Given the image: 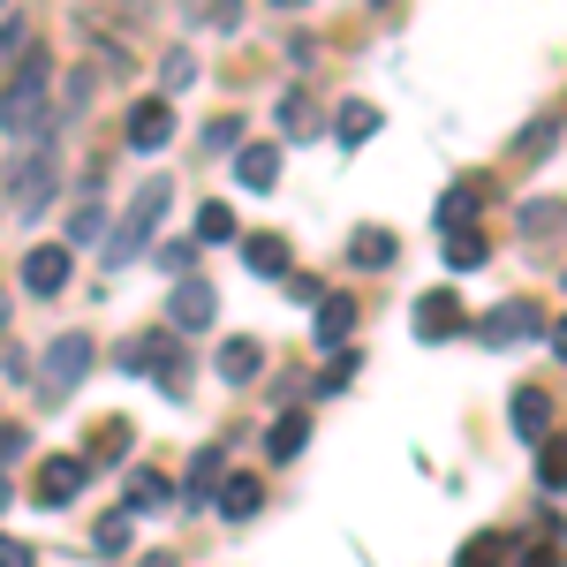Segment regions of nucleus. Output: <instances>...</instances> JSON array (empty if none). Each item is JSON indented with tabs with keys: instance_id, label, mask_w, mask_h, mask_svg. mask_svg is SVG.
I'll list each match as a JSON object with an SVG mask.
<instances>
[{
	"instance_id": "1",
	"label": "nucleus",
	"mask_w": 567,
	"mask_h": 567,
	"mask_svg": "<svg viewBox=\"0 0 567 567\" xmlns=\"http://www.w3.org/2000/svg\"><path fill=\"white\" fill-rule=\"evenodd\" d=\"M45 122H53V53L31 45V53H23V69L0 84V130L23 136V144H39Z\"/></svg>"
},
{
	"instance_id": "22",
	"label": "nucleus",
	"mask_w": 567,
	"mask_h": 567,
	"mask_svg": "<svg viewBox=\"0 0 567 567\" xmlns=\"http://www.w3.org/2000/svg\"><path fill=\"white\" fill-rule=\"evenodd\" d=\"M303 439H310L303 416H280V424L265 432V454H272V462H296V454H303Z\"/></svg>"
},
{
	"instance_id": "6",
	"label": "nucleus",
	"mask_w": 567,
	"mask_h": 567,
	"mask_svg": "<svg viewBox=\"0 0 567 567\" xmlns=\"http://www.w3.org/2000/svg\"><path fill=\"white\" fill-rule=\"evenodd\" d=\"M122 363H130V371H152L167 393H182V341H167V326H159V333H144V341H130Z\"/></svg>"
},
{
	"instance_id": "32",
	"label": "nucleus",
	"mask_w": 567,
	"mask_h": 567,
	"mask_svg": "<svg viewBox=\"0 0 567 567\" xmlns=\"http://www.w3.org/2000/svg\"><path fill=\"white\" fill-rule=\"evenodd\" d=\"M280 130H288V136H310V99H288V106H280Z\"/></svg>"
},
{
	"instance_id": "35",
	"label": "nucleus",
	"mask_w": 567,
	"mask_h": 567,
	"mask_svg": "<svg viewBox=\"0 0 567 567\" xmlns=\"http://www.w3.org/2000/svg\"><path fill=\"white\" fill-rule=\"evenodd\" d=\"M189 258H197V250H189V243H167V250H159V265H167V272H175V280H189Z\"/></svg>"
},
{
	"instance_id": "27",
	"label": "nucleus",
	"mask_w": 567,
	"mask_h": 567,
	"mask_svg": "<svg viewBox=\"0 0 567 567\" xmlns=\"http://www.w3.org/2000/svg\"><path fill=\"white\" fill-rule=\"evenodd\" d=\"M333 130H341V144H363V136H379V106H363V99H355V106H341V122H333Z\"/></svg>"
},
{
	"instance_id": "18",
	"label": "nucleus",
	"mask_w": 567,
	"mask_h": 567,
	"mask_svg": "<svg viewBox=\"0 0 567 567\" xmlns=\"http://www.w3.org/2000/svg\"><path fill=\"white\" fill-rule=\"evenodd\" d=\"M213 507L227 515V523H250V515L265 507V484H258V477H227V484H219V499H213Z\"/></svg>"
},
{
	"instance_id": "11",
	"label": "nucleus",
	"mask_w": 567,
	"mask_h": 567,
	"mask_svg": "<svg viewBox=\"0 0 567 567\" xmlns=\"http://www.w3.org/2000/svg\"><path fill=\"white\" fill-rule=\"evenodd\" d=\"M462 326H470V318H462V303H454L446 288H432V296L416 303V333H424V341H454Z\"/></svg>"
},
{
	"instance_id": "42",
	"label": "nucleus",
	"mask_w": 567,
	"mask_h": 567,
	"mask_svg": "<svg viewBox=\"0 0 567 567\" xmlns=\"http://www.w3.org/2000/svg\"><path fill=\"white\" fill-rule=\"evenodd\" d=\"M553 355L567 363V318H553Z\"/></svg>"
},
{
	"instance_id": "12",
	"label": "nucleus",
	"mask_w": 567,
	"mask_h": 567,
	"mask_svg": "<svg viewBox=\"0 0 567 567\" xmlns=\"http://www.w3.org/2000/svg\"><path fill=\"white\" fill-rule=\"evenodd\" d=\"M484 197H492V175H470V182H454V189H446V205H439V227L454 235L462 219H477V213H484Z\"/></svg>"
},
{
	"instance_id": "37",
	"label": "nucleus",
	"mask_w": 567,
	"mask_h": 567,
	"mask_svg": "<svg viewBox=\"0 0 567 567\" xmlns=\"http://www.w3.org/2000/svg\"><path fill=\"white\" fill-rule=\"evenodd\" d=\"M122 545H130V523H122V515H114V523H99V553H122Z\"/></svg>"
},
{
	"instance_id": "38",
	"label": "nucleus",
	"mask_w": 567,
	"mask_h": 567,
	"mask_svg": "<svg viewBox=\"0 0 567 567\" xmlns=\"http://www.w3.org/2000/svg\"><path fill=\"white\" fill-rule=\"evenodd\" d=\"M0 567H39V560H31V545H23V537H0Z\"/></svg>"
},
{
	"instance_id": "10",
	"label": "nucleus",
	"mask_w": 567,
	"mask_h": 567,
	"mask_svg": "<svg viewBox=\"0 0 567 567\" xmlns=\"http://www.w3.org/2000/svg\"><path fill=\"white\" fill-rule=\"evenodd\" d=\"M23 288H31V296H61V288H69V250H61V243H39V250L23 258Z\"/></svg>"
},
{
	"instance_id": "26",
	"label": "nucleus",
	"mask_w": 567,
	"mask_h": 567,
	"mask_svg": "<svg viewBox=\"0 0 567 567\" xmlns=\"http://www.w3.org/2000/svg\"><path fill=\"white\" fill-rule=\"evenodd\" d=\"M446 265H454V272H477V265H484V235H477V227H470V235H462V227L446 235Z\"/></svg>"
},
{
	"instance_id": "17",
	"label": "nucleus",
	"mask_w": 567,
	"mask_h": 567,
	"mask_svg": "<svg viewBox=\"0 0 567 567\" xmlns=\"http://www.w3.org/2000/svg\"><path fill=\"white\" fill-rule=\"evenodd\" d=\"M175 492H182V484L167 477V470H136V477H130V515H159Z\"/></svg>"
},
{
	"instance_id": "29",
	"label": "nucleus",
	"mask_w": 567,
	"mask_h": 567,
	"mask_svg": "<svg viewBox=\"0 0 567 567\" xmlns=\"http://www.w3.org/2000/svg\"><path fill=\"white\" fill-rule=\"evenodd\" d=\"M235 16H243V0H197V23H213V31H235Z\"/></svg>"
},
{
	"instance_id": "15",
	"label": "nucleus",
	"mask_w": 567,
	"mask_h": 567,
	"mask_svg": "<svg viewBox=\"0 0 567 567\" xmlns=\"http://www.w3.org/2000/svg\"><path fill=\"white\" fill-rule=\"evenodd\" d=\"M310 333H318V349H349V333H355V303H349V296H326Z\"/></svg>"
},
{
	"instance_id": "9",
	"label": "nucleus",
	"mask_w": 567,
	"mask_h": 567,
	"mask_svg": "<svg viewBox=\"0 0 567 567\" xmlns=\"http://www.w3.org/2000/svg\"><path fill=\"white\" fill-rule=\"evenodd\" d=\"M167 136H175V106H167V99H136L130 106V144L136 152H159Z\"/></svg>"
},
{
	"instance_id": "14",
	"label": "nucleus",
	"mask_w": 567,
	"mask_h": 567,
	"mask_svg": "<svg viewBox=\"0 0 567 567\" xmlns=\"http://www.w3.org/2000/svg\"><path fill=\"white\" fill-rule=\"evenodd\" d=\"M219 470H227V454H219V446H197V462H189V477H182V492H189V499H197V507H213L219 499Z\"/></svg>"
},
{
	"instance_id": "40",
	"label": "nucleus",
	"mask_w": 567,
	"mask_h": 567,
	"mask_svg": "<svg viewBox=\"0 0 567 567\" xmlns=\"http://www.w3.org/2000/svg\"><path fill=\"white\" fill-rule=\"evenodd\" d=\"M16 454H23V432H16V424H0V462H16Z\"/></svg>"
},
{
	"instance_id": "31",
	"label": "nucleus",
	"mask_w": 567,
	"mask_h": 567,
	"mask_svg": "<svg viewBox=\"0 0 567 567\" xmlns=\"http://www.w3.org/2000/svg\"><path fill=\"white\" fill-rule=\"evenodd\" d=\"M349 379H355V349H349V355H333V371L318 379V393H349Z\"/></svg>"
},
{
	"instance_id": "7",
	"label": "nucleus",
	"mask_w": 567,
	"mask_h": 567,
	"mask_svg": "<svg viewBox=\"0 0 567 567\" xmlns=\"http://www.w3.org/2000/svg\"><path fill=\"white\" fill-rule=\"evenodd\" d=\"M84 477H91L84 454H53V462H39V477H31V499H39V507H69V499L84 492Z\"/></svg>"
},
{
	"instance_id": "24",
	"label": "nucleus",
	"mask_w": 567,
	"mask_h": 567,
	"mask_svg": "<svg viewBox=\"0 0 567 567\" xmlns=\"http://www.w3.org/2000/svg\"><path fill=\"white\" fill-rule=\"evenodd\" d=\"M537 484H545V492H567V432L545 439V454H537Z\"/></svg>"
},
{
	"instance_id": "36",
	"label": "nucleus",
	"mask_w": 567,
	"mask_h": 567,
	"mask_svg": "<svg viewBox=\"0 0 567 567\" xmlns=\"http://www.w3.org/2000/svg\"><path fill=\"white\" fill-rule=\"evenodd\" d=\"M288 296H296V303H326V288H318L310 272H288Z\"/></svg>"
},
{
	"instance_id": "25",
	"label": "nucleus",
	"mask_w": 567,
	"mask_h": 567,
	"mask_svg": "<svg viewBox=\"0 0 567 567\" xmlns=\"http://www.w3.org/2000/svg\"><path fill=\"white\" fill-rule=\"evenodd\" d=\"M499 560H507V537H499V529H484V537H470V545L454 553V567H499Z\"/></svg>"
},
{
	"instance_id": "44",
	"label": "nucleus",
	"mask_w": 567,
	"mask_h": 567,
	"mask_svg": "<svg viewBox=\"0 0 567 567\" xmlns=\"http://www.w3.org/2000/svg\"><path fill=\"white\" fill-rule=\"evenodd\" d=\"M272 8H303V0H272Z\"/></svg>"
},
{
	"instance_id": "16",
	"label": "nucleus",
	"mask_w": 567,
	"mask_h": 567,
	"mask_svg": "<svg viewBox=\"0 0 567 567\" xmlns=\"http://www.w3.org/2000/svg\"><path fill=\"white\" fill-rule=\"evenodd\" d=\"M243 265L265 280H288V235H243Z\"/></svg>"
},
{
	"instance_id": "2",
	"label": "nucleus",
	"mask_w": 567,
	"mask_h": 567,
	"mask_svg": "<svg viewBox=\"0 0 567 567\" xmlns=\"http://www.w3.org/2000/svg\"><path fill=\"white\" fill-rule=\"evenodd\" d=\"M53 189H61V152L39 136L31 152H16V159H8L0 197H8V213H16V219H39L45 205H53Z\"/></svg>"
},
{
	"instance_id": "19",
	"label": "nucleus",
	"mask_w": 567,
	"mask_h": 567,
	"mask_svg": "<svg viewBox=\"0 0 567 567\" xmlns=\"http://www.w3.org/2000/svg\"><path fill=\"white\" fill-rule=\"evenodd\" d=\"M507 424H515L523 439H537L545 424H553V401H545L537 386H515V401H507Z\"/></svg>"
},
{
	"instance_id": "3",
	"label": "nucleus",
	"mask_w": 567,
	"mask_h": 567,
	"mask_svg": "<svg viewBox=\"0 0 567 567\" xmlns=\"http://www.w3.org/2000/svg\"><path fill=\"white\" fill-rule=\"evenodd\" d=\"M167 205H175V182H167V175H152V182H144V189L130 197V205H122L114 235H106V272H114V265H130L136 250L152 243V227L167 219Z\"/></svg>"
},
{
	"instance_id": "41",
	"label": "nucleus",
	"mask_w": 567,
	"mask_h": 567,
	"mask_svg": "<svg viewBox=\"0 0 567 567\" xmlns=\"http://www.w3.org/2000/svg\"><path fill=\"white\" fill-rule=\"evenodd\" d=\"M16 45H23V23L8 16V23H0V53H16Z\"/></svg>"
},
{
	"instance_id": "8",
	"label": "nucleus",
	"mask_w": 567,
	"mask_h": 567,
	"mask_svg": "<svg viewBox=\"0 0 567 567\" xmlns=\"http://www.w3.org/2000/svg\"><path fill=\"white\" fill-rule=\"evenodd\" d=\"M213 288H205V280H197V272H189V280H175V296H167V326H175V333H197V326H213Z\"/></svg>"
},
{
	"instance_id": "21",
	"label": "nucleus",
	"mask_w": 567,
	"mask_h": 567,
	"mask_svg": "<svg viewBox=\"0 0 567 567\" xmlns=\"http://www.w3.org/2000/svg\"><path fill=\"white\" fill-rule=\"evenodd\" d=\"M349 258L363 265V272H379V265H393V235H386V227H355V235H349Z\"/></svg>"
},
{
	"instance_id": "13",
	"label": "nucleus",
	"mask_w": 567,
	"mask_h": 567,
	"mask_svg": "<svg viewBox=\"0 0 567 567\" xmlns=\"http://www.w3.org/2000/svg\"><path fill=\"white\" fill-rule=\"evenodd\" d=\"M235 182L243 189H272L280 182V144H243L235 152Z\"/></svg>"
},
{
	"instance_id": "43",
	"label": "nucleus",
	"mask_w": 567,
	"mask_h": 567,
	"mask_svg": "<svg viewBox=\"0 0 567 567\" xmlns=\"http://www.w3.org/2000/svg\"><path fill=\"white\" fill-rule=\"evenodd\" d=\"M0 333H8V288H0Z\"/></svg>"
},
{
	"instance_id": "30",
	"label": "nucleus",
	"mask_w": 567,
	"mask_h": 567,
	"mask_svg": "<svg viewBox=\"0 0 567 567\" xmlns=\"http://www.w3.org/2000/svg\"><path fill=\"white\" fill-rule=\"evenodd\" d=\"M205 144H213V152H243V122H235V114H219L213 130H205Z\"/></svg>"
},
{
	"instance_id": "33",
	"label": "nucleus",
	"mask_w": 567,
	"mask_h": 567,
	"mask_svg": "<svg viewBox=\"0 0 567 567\" xmlns=\"http://www.w3.org/2000/svg\"><path fill=\"white\" fill-rule=\"evenodd\" d=\"M515 152H523V159H545V152H553V122H537V130H523V144H515Z\"/></svg>"
},
{
	"instance_id": "5",
	"label": "nucleus",
	"mask_w": 567,
	"mask_h": 567,
	"mask_svg": "<svg viewBox=\"0 0 567 567\" xmlns=\"http://www.w3.org/2000/svg\"><path fill=\"white\" fill-rule=\"evenodd\" d=\"M529 333H545V318H537V303H523V296L477 318V341H484V349H515V341H529Z\"/></svg>"
},
{
	"instance_id": "20",
	"label": "nucleus",
	"mask_w": 567,
	"mask_h": 567,
	"mask_svg": "<svg viewBox=\"0 0 567 567\" xmlns=\"http://www.w3.org/2000/svg\"><path fill=\"white\" fill-rule=\"evenodd\" d=\"M258 371H265V349H258V341H227V349H219V379H227V386H250Z\"/></svg>"
},
{
	"instance_id": "4",
	"label": "nucleus",
	"mask_w": 567,
	"mask_h": 567,
	"mask_svg": "<svg viewBox=\"0 0 567 567\" xmlns=\"http://www.w3.org/2000/svg\"><path fill=\"white\" fill-rule=\"evenodd\" d=\"M91 333H53L45 341V355H39V401L45 409H69L76 401V386L91 379Z\"/></svg>"
},
{
	"instance_id": "28",
	"label": "nucleus",
	"mask_w": 567,
	"mask_h": 567,
	"mask_svg": "<svg viewBox=\"0 0 567 567\" xmlns=\"http://www.w3.org/2000/svg\"><path fill=\"white\" fill-rule=\"evenodd\" d=\"M197 243H235V213L227 205H197Z\"/></svg>"
},
{
	"instance_id": "45",
	"label": "nucleus",
	"mask_w": 567,
	"mask_h": 567,
	"mask_svg": "<svg viewBox=\"0 0 567 567\" xmlns=\"http://www.w3.org/2000/svg\"><path fill=\"white\" fill-rule=\"evenodd\" d=\"M0 8H8V0H0Z\"/></svg>"
},
{
	"instance_id": "34",
	"label": "nucleus",
	"mask_w": 567,
	"mask_h": 567,
	"mask_svg": "<svg viewBox=\"0 0 567 567\" xmlns=\"http://www.w3.org/2000/svg\"><path fill=\"white\" fill-rule=\"evenodd\" d=\"M553 219H560V213H553V197H537V205H523V235H545Z\"/></svg>"
},
{
	"instance_id": "39",
	"label": "nucleus",
	"mask_w": 567,
	"mask_h": 567,
	"mask_svg": "<svg viewBox=\"0 0 567 567\" xmlns=\"http://www.w3.org/2000/svg\"><path fill=\"white\" fill-rule=\"evenodd\" d=\"M189 76H197V61H189V53H167V91H182Z\"/></svg>"
},
{
	"instance_id": "23",
	"label": "nucleus",
	"mask_w": 567,
	"mask_h": 567,
	"mask_svg": "<svg viewBox=\"0 0 567 567\" xmlns=\"http://www.w3.org/2000/svg\"><path fill=\"white\" fill-rule=\"evenodd\" d=\"M91 462H122V446H130V424H122V416H106V424H91Z\"/></svg>"
}]
</instances>
